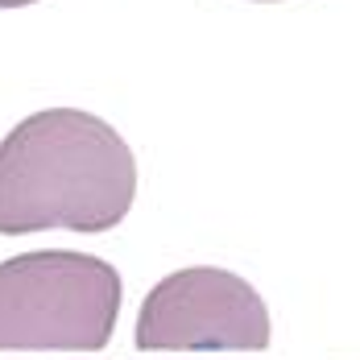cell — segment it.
I'll list each match as a JSON object with an SVG mask.
<instances>
[{
    "mask_svg": "<svg viewBox=\"0 0 360 360\" xmlns=\"http://www.w3.org/2000/svg\"><path fill=\"white\" fill-rule=\"evenodd\" d=\"M133 195V149L91 112H34L0 141V236L104 232L129 216Z\"/></svg>",
    "mask_w": 360,
    "mask_h": 360,
    "instance_id": "cell-1",
    "label": "cell"
},
{
    "mask_svg": "<svg viewBox=\"0 0 360 360\" xmlns=\"http://www.w3.org/2000/svg\"><path fill=\"white\" fill-rule=\"evenodd\" d=\"M25 4H37V0H0V8H25Z\"/></svg>",
    "mask_w": 360,
    "mask_h": 360,
    "instance_id": "cell-4",
    "label": "cell"
},
{
    "mask_svg": "<svg viewBox=\"0 0 360 360\" xmlns=\"http://www.w3.org/2000/svg\"><path fill=\"white\" fill-rule=\"evenodd\" d=\"M120 315V274L91 252L0 261V352H100Z\"/></svg>",
    "mask_w": 360,
    "mask_h": 360,
    "instance_id": "cell-2",
    "label": "cell"
},
{
    "mask_svg": "<svg viewBox=\"0 0 360 360\" xmlns=\"http://www.w3.org/2000/svg\"><path fill=\"white\" fill-rule=\"evenodd\" d=\"M141 352H261L269 348V311L261 294L216 265L162 278L137 315Z\"/></svg>",
    "mask_w": 360,
    "mask_h": 360,
    "instance_id": "cell-3",
    "label": "cell"
}]
</instances>
